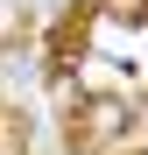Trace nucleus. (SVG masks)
<instances>
[{"label": "nucleus", "instance_id": "obj_1", "mask_svg": "<svg viewBox=\"0 0 148 155\" xmlns=\"http://www.w3.org/2000/svg\"><path fill=\"white\" fill-rule=\"evenodd\" d=\"M127 120H134L127 99H85V106H78V148L120 141V134H127Z\"/></svg>", "mask_w": 148, "mask_h": 155}, {"label": "nucleus", "instance_id": "obj_2", "mask_svg": "<svg viewBox=\"0 0 148 155\" xmlns=\"http://www.w3.org/2000/svg\"><path fill=\"white\" fill-rule=\"evenodd\" d=\"M113 21H148V0H106Z\"/></svg>", "mask_w": 148, "mask_h": 155}]
</instances>
